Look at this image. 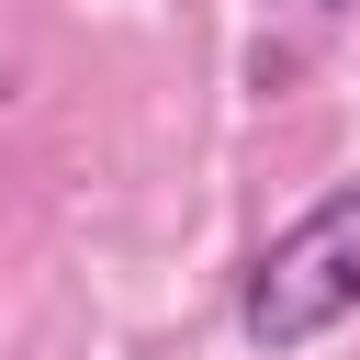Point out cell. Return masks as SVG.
I'll return each instance as SVG.
<instances>
[{
	"mask_svg": "<svg viewBox=\"0 0 360 360\" xmlns=\"http://www.w3.org/2000/svg\"><path fill=\"white\" fill-rule=\"evenodd\" d=\"M304 11H360V0H304Z\"/></svg>",
	"mask_w": 360,
	"mask_h": 360,
	"instance_id": "7a4b0ae2",
	"label": "cell"
},
{
	"mask_svg": "<svg viewBox=\"0 0 360 360\" xmlns=\"http://www.w3.org/2000/svg\"><path fill=\"white\" fill-rule=\"evenodd\" d=\"M349 315H360V180L326 191L304 225H281V236L248 259V281H236V326H248V349H270V360L338 338Z\"/></svg>",
	"mask_w": 360,
	"mask_h": 360,
	"instance_id": "6da1fadb",
	"label": "cell"
}]
</instances>
